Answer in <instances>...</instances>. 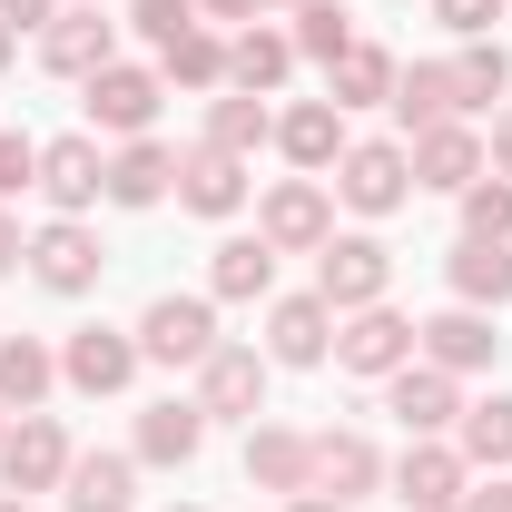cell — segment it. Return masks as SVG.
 Here are the masks:
<instances>
[{
    "mask_svg": "<svg viewBox=\"0 0 512 512\" xmlns=\"http://www.w3.org/2000/svg\"><path fill=\"white\" fill-rule=\"evenodd\" d=\"M473 453H512V404H483L473 414Z\"/></svg>",
    "mask_w": 512,
    "mask_h": 512,
    "instance_id": "cell-28",
    "label": "cell"
},
{
    "mask_svg": "<svg viewBox=\"0 0 512 512\" xmlns=\"http://www.w3.org/2000/svg\"><path fill=\"white\" fill-rule=\"evenodd\" d=\"M306 512H335V503H306Z\"/></svg>",
    "mask_w": 512,
    "mask_h": 512,
    "instance_id": "cell-43",
    "label": "cell"
},
{
    "mask_svg": "<svg viewBox=\"0 0 512 512\" xmlns=\"http://www.w3.org/2000/svg\"><path fill=\"white\" fill-rule=\"evenodd\" d=\"M148 355H168V365L178 355H207V306H178V296L148 306Z\"/></svg>",
    "mask_w": 512,
    "mask_h": 512,
    "instance_id": "cell-4",
    "label": "cell"
},
{
    "mask_svg": "<svg viewBox=\"0 0 512 512\" xmlns=\"http://www.w3.org/2000/svg\"><path fill=\"white\" fill-rule=\"evenodd\" d=\"M404 345H414V335H404V325H394V316H365V325H355V335H345V365H365V375H375V365H394Z\"/></svg>",
    "mask_w": 512,
    "mask_h": 512,
    "instance_id": "cell-10",
    "label": "cell"
},
{
    "mask_svg": "<svg viewBox=\"0 0 512 512\" xmlns=\"http://www.w3.org/2000/svg\"><path fill=\"white\" fill-rule=\"evenodd\" d=\"M40 188L60 197V207H79V197H99V148H89V138H60V148L40 158Z\"/></svg>",
    "mask_w": 512,
    "mask_h": 512,
    "instance_id": "cell-2",
    "label": "cell"
},
{
    "mask_svg": "<svg viewBox=\"0 0 512 512\" xmlns=\"http://www.w3.org/2000/svg\"><path fill=\"white\" fill-rule=\"evenodd\" d=\"M89 266H99V256H89L79 227H50V237H40V286H89Z\"/></svg>",
    "mask_w": 512,
    "mask_h": 512,
    "instance_id": "cell-6",
    "label": "cell"
},
{
    "mask_svg": "<svg viewBox=\"0 0 512 512\" xmlns=\"http://www.w3.org/2000/svg\"><path fill=\"white\" fill-rule=\"evenodd\" d=\"M89 109H99L109 128H148V109H158V89H148L138 69H99V79H89Z\"/></svg>",
    "mask_w": 512,
    "mask_h": 512,
    "instance_id": "cell-1",
    "label": "cell"
},
{
    "mask_svg": "<svg viewBox=\"0 0 512 512\" xmlns=\"http://www.w3.org/2000/svg\"><path fill=\"white\" fill-rule=\"evenodd\" d=\"M424 178H434V188H463V178H473V138H424Z\"/></svg>",
    "mask_w": 512,
    "mask_h": 512,
    "instance_id": "cell-18",
    "label": "cell"
},
{
    "mask_svg": "<svg viewBox=\"0 0 512 512\" xmlns=\"http://www.w3.org/2000/svg\"><path fill=\"white\" fill-rule=\"evenodd\" d=\"M256 473H276V483H296V473H306V453H296V444H256Z\"/></svg>",
    "mask_w": 512,
    "mask_h": 512,
    "instance_id": "cell-33",
    "label": "cell"
},
{
    "mask_svg": "<svg viewBox=\"0 0 512 512\" xmlns=\"http://www.w3.org/2000/svg\"><path fill=\"white\" fill-rule=\"evenodd\" d=\"M0 463H10V483H50V473H60V434H50V424H30V434H10Z\"/></svg>",
    "mask_w": 512,
    "mask_h": 512,
    "instance_id": "cell-9",
    "label": "cell"
},
{
    "mask_svg": "<svg viewBox=\"0 0 512 512\" xmlns=\"http://www.w3.org/2000/svg\"><path fill=\"white\" fill-rule=\"evenodd\" d=\"M158 188H168V158H158V148H128L119 168H109V197H119V207H148Z\"/></svg>",
    "mask_w": 512,
    "mask_h": 512,
    "instance_id": "cell-8",
    "label": "cell"
},
{
    "mask_svg": "<svg viewBox=\"0 0 512 512\" xmlns=\"http://www.w3.org/2000/svg\"><path fill=\"white\" fill-rule=\"evenodd\" d=\"M276 69H286V40H247V50H237V79H276Z\"/></svg>",
    "mask_w": 512,
    "mask_h": 512,
    "instance_id": "cell-30",
    "label": "cell"
},
{
    "mask_svg": "<svg viewBox=\"0 0 512 512\" xmlns=\"http://www.w3.org/2000/svg\"><path fill=\"white\" fill-rule=\"evenodd\" d=\"M40 384H50L40 345H10V355H0V394H40Z\"/></svg>",
    "mask_w": 512,
    "mask_h": 512,
    "instance_id": "cell-25",
    "label": "cell"
},
{
    "mask_svg": "<svg viewBox=\"0 0 512 512\" xmlns=\"http://www.w3.org/2000/svg\"><path fill=\"white\" fill-rule=\"evenodd\" d=\"M473 227H483V237H503V227H512V197L483 188V197H473Z\"/></svg>",
    "mask_w": 512,
    "mask_h": 512,
    "instance_id": "cell-34",
    "label": "cell"
},
{
    "mask_svg": "<svg viewBox=\"0 0 512 512\" xmlns=\"http://www.w3.org/2000/svg\"><path fill=\"white\" fill-rule=\"evenodd\" d=\"M286 148H296V158H325V148H335V109H296V119H286Z\"/></svg>",
    "mask_w": 512,
    "mask_h": 512,
    "instance_id": "cell-24",
    "label": "cell"
},
{
    "mask_svg": "<svg viewBox=\"0 0 512 512\" xmlns=\"http://www.w3.org/2000/svg\"><path fill=\"white\" fill-rule=\"evenodd\" d=\"M375 89H384V60H375V50H355V60H345V99H375Z\"/></svg>",
    "mask_w": 512,
    "mask_h": 512,
    "instance_id": "cell-32",
    "label": "cell"
},
{
    "mask_svg": "<svg viewBox=\"0 0 512 512\" xmlns=\"http://www.w3.org/2000/svg\"><path fill=\"white\" fill-rule=\"evenodd\" d=\"M10 256H20V237H10V227H0V266H10Z\"/></svg>",
    "mask_w": 512,
    "mask_h": 512,
    "instance_id": "cell-40",
    "label": "cell"
},
{
    "mask_svg": "<svg viewBox=\"0 0 512 512\" xmlns=\"http://www.w3.org/2000/svg\"><path fill=\"white\" fill-rule=\"evenodd\" d=\"M188 207H207V217H217V207H237V168H227V158H197Z\"/></svg>",
    "mask_w": 512,
    "mask_h": 512,
    "instance_id": "cell-20",
    "label": "cell"
},
{
    "mask_svg": "<svg viewBox=\"0 0 512 512\" xmlns=\"http://www.w3.org/2000/svg\"><path fill=\"white\" fill-rule=\"evenodd\" d=\"M109 60V20H60L50 30V69H99Z\"/></svg>",
    "mask_w": 512,
    "mask_h": 512,
    "instance_id": "cell-7",
    "label": "cell"
},
{
    "mask_svg": "<svg viewBox=\"0 0 512 512\" xmlns=\"http://www.w3.org/2000/svg\"><path fill=\"white\" fill-rule=\"evenodd\" d=\"M306 50H345V20L335 10H306Z\"/></svg>",
    "mask_w": 512,
    "mask_h": 512,
    "instance_id": "cell-37",
    "label": "cell"
},
{
    "mask_svg": "<svg viewBox=\"0 0 512 512\" xmlns=\"http://www.w3.org/2000/svg\"><path fill=\"white\" fill-rule=\"evenodd\" d=\"M30 168H40V158H30L20 138H0V188H30Z\"/></svg>",
    "mask_w": 512,
    "mask_h": 512,
    "instance_id": "cell-36",
    "label": "cell"
},
{
    "mask_svg": "<svg viewBox=\"0 0 512 512\" xmlns=\"http://www.w3.org/2000/svg\"><path fill=\"white\" fill-rule=\"evenodd\" d=\"M444 20H453V30H483V20H493V0H444Z\"/></svg>",
    "mask_w": 512,
    "mask_h": 512,
    "instance_id": "cell-38",
    "label": "cell"
},
{
    "mask_svg": "<svg viewBox=\"0 0 512 512\" xmlns=\"http://www.w3.org/2000/svg\"><path fill=\"white\" fill-rule=\"evenodd\" d=\"M148 453H197V414H188V404L148 414Z\"/></svg>",
    "mask_w": 512,
    "mask_h": 512,
    "instance_id": "cell-23",
    "label": "cell"
},
{
    "mask_svg": "<svg viewBox=\"0 0 512 512\" xmlns=\"http://www.w3.org/2000/svg\"><path fill=\"white\" fill-rule=\"evenodd\" d=\"M503 158H512V128H503Z\"/></svg>",
    "mask_w": 512,
    "mask_h": 512,
    "instance_id": "cell-42",
    "label": "cell"
},
{
    "mask_svg": "<svg viewBox=\"0 0 512 512\" xmlns=\"http://www.w3.org/2000/svg\"><path fill=\"white\" fill-rule=\"evenodd\" d=\"M256 128H266V119H256V109H217V148H247Z\"/></svg>",
    "mask_w": 512,
    "mask_h": 512,
    "instance_id": "cell-35",
    "label": "cell"
},
{
    "mask_svg": "<svg viewBox=\"0 0 512 512\" xmlns=\"http://www.w3.org/2000/svg\"><path fill=\"white\" fill-rule=\"evenodd\" d=\"M316 463H325V483H365V473H375V463H365V444H325Z\"/></svg>",
    "mask_w": 512,
    "mask_h": 512,
    "instance_id": "cell-31",
    "label": "cell"
},
{
    "mask_svg": "<svg viewBox=\"0 0 512 512\" xmlns=\"http://www.w3.org/2000/svg\"><path fill=\"white\" fill-rule=\"evenodd\" d=\"M345 197H355V207H394V197H404V158H394V148H355V158H345Z\"/></svg>",
    "mask_w": 512,
    "mask_h": 512,
    "instance_id": "cell-5",
    "label": "cell"
},
{
    "mask_svg": "<svg viewBox=\"0 0 512 512\" xmlns=\"http://www.w3.org/2000/svg\"><path fill=\"white\" fill-rule=\"evenodd\" d=\"M247 394H256V365H247V355H217V365H207V404H217V414L247 404Z\"/></svg>",
    "mask_w": 512,
    "mask_h": 512,
    "instance_id": "cell-21",
    "label": "cell"
},
{
    "mask_svg": "<svg viewBox=\"0 0 512 512\" xmlns=\"http://www.w3.org/2000/svg\"><path fill=\"white\" fill-rule=\"evenodd\" d=\"M434 355H444V365H483V355H493V335H483L473 316H444V325H434Z\"/></svg>",
    "mask_w": 512,
    "mask_h": 512,
    "instance_id": "cell-19",
    "label": "cell"
},
{
    "mask_svg": "<svg viewBox=\"0 0 512 512\" xmlns=\"http://www.w3.org/2000/svg\"><path fill=\"white\" fill-rule=\"evenodd\" d=\"M168 69H178V79H217V50H207V40H168Z\"/></svg>",
    "mask_w": 512,
    "mask_h": 512,
    "instance_id": "cell-29",
    "label": "cell"
},
{
    "mask_svg": "<svg viewBox=\"0 0 512 512\" xmlns=\"http://www.w3.org/2000/svg\"><path fill=\"white\" fill-rule=\"evenodd\" d=\"M276 355H286V365L325 355V306H286V316H276Z\"/></svg>",
    "mask_w": 512,
    "mask_h": 512,
    "instance_id": "cell-14",
    "label": "cell"
},
{
    "mask_svg": "<svg viewBox=\"0 0 512 512\" xmlns=\"http://www.w3.org/2000/svg\"><path fill=\"white\" fill-rule=\"evenodd\" d=\"M453 89H463V109H473V99H493V89H503V60H483V50H473V60L453 69Z\"/></svg>",
    "mask_w": 512,
    "mask_h": 512,
    "instance_id": "cell-27",
    "label": "cell"
},
{
    "mask_svg": "<svg viewBox=\"0 0 512 512\" xmlns=\"http://www.w3.org/2000/svg\"><path fill=\"white\" fill-rule=\"evenodd\" d=\"M394 414H404V424H444V414H453V394H444L434 375H404V384H394Z\"/></svg>",
    "mask_w": 512,
    "mask_h": 512,
    "instance_id": "cell-17",
    "label": "cell"
},
{
    "mask_svg": "<svg viewBox=\"0 0 512 512\" xmlns=\"http://www.w3.org/2000/svg\"><path fill=\"white\" fill-rule=\"evenodd\" d=\"M266 227H276V237H286V247H296V237H316V227H325V207H316V188H286V197H276V207H266Z\"/></svg>",
    "mask_w": 512,
    "mask_h": 512,
    "instance_id": "cell-16",
    "label": "cell"
},
{
    "mask_svg": "<svg viewBox=\"0 0 512 512\" xmlns=\"http://www.w3.org/2000/svg\"><path fill=\"white\" fill-rule=\"evenodd\" d=\"M217 286H227V296H256V286H266V247H227L217 256Z\"/></svg>",
    "mask_w": 512,
    "mask_h": 512,
    "instance_id": "cell-22",
    "label": "cell"
},
{
    "mask_svg": "<svg viewBox=\"0 0 512 512\" xmlns=\"http://www.w3.org/2000/svg\"><path fill=\"white\" fill-rule=\"evenodd\" d=\"M69 375L79 384H128V345L119 335H79V345H69Z\"/></svg>",
    "mask_w": 512,
    "mask_h": 512,
    "instance_id": "cell-12",
    "label": "cell"
},
{
    "mask_svg": "<svg viewBox=\"0 0 512 512\" xmlns=\"http://www.w3.org/2000/svg\"><path fill=\"white\" fill-rule=\"evenodd\" d=\"M473 512H512V493H473Z\"/></svg>",
    "mask_w": 512,
    "mask_h": 512,
    "instance_id": "cell-39",
    "label": "cell"
},
{
    "mask_svg": "<svg viewBox=\"0 0 512 512\" xmlns=\"http://www.w3.org/2000/svg\"><path fill=\"white\" fill-rule=\"evenodd\" d=\"M453 276H463V296H512V256L493 247V237H473V247H463V266H453Z\"/></svg>",
    "mask_w": 512,
    "mask_h": 512,
    "instance_id": "cell-11",
    "label": "cell"
},
{
    "mask_svg": "<svg viewBox=\"0 0 512 512\" xmlns=\"http://www.w3.org/2000/svg\"><path fill=\"white\" fill-rule=\"evenodd\" d=\"M404 503H414V512L453 503V453H414V463H404Z\"/></svg>",
    "mask_w": 512,
    "mask_h": 512,
    "instance_id": "cell-13",
    "label": "cell"
},
{
    "mask_svg": "<svg viewBox=\"0 0 512 512\" xmlns=\"http://www.w3.org/2000/svg\"><path fill=\"white\" fill-rule=\"evenodd\" d=\"M0 512H20V503H0Z\"/></svg>",
    "mask_w": 512,
    "mask_h": 512,
    "instance_id": "cell-44",
    "label": "cell"
},
{
    "mask_svg": "<svg viewBox=\"0 0 512 512\" xmlns=\"http://www.w3.org/2000/svg\"><path fill=\"white\" fill-rule=\"evenodd\" d=\"M0 50H10V40H0Z\"/></svg>",
    "mask_w": 512,
    "mask_h": 512,
    "instance_id": "cell-45",
    "label": "cell"
},
{
    "mask_svg": "<svg viewBox=\"0 0 512 512\" xmlns=\"http://www.w3.org/2000/svg\"><path fill=\"white\" fill-rule=\"evenodd\" d=\"M375 286H384V247H365V237H355V247L325 256V296H335V306H365Z\"/></svg>",
    "mask_w": 512,
    "mask_h": 512,
    "instance_id": "cell-3",
    "label": "cell"
},
{
    "mask_svg": "<svg viewBox=\"0 0 512 512\" xmlns=\"http://www.w3.org/2000/svg\"><path fill=\"white\" fill-rule=\"evenodd\" d=\"M188 0H138V30H148V40H188Z\"/></svg>",
    "mask_w": 512,
    "mask_h": 512,
    "instance_id": "cell-26",
    "label": "cell"
},
{
    "mask_svg": "<svg viewBox=\"0 0 512 512\" xmlns=\"http://www.w3.org/2000/svg\"><path fill=\"white\" fill-rule=\"evenodd\" d=\"M79 512H119L128 503V463H79V493H69Z\"/></svg>",
    "mask_w": 512,
    "mask_h": 512,
    "instance_id": "cell-15",
    "label": "cell"
},
{
    "mask_svg": "<svg viewBox=\"0 0 512 512\" xmlns=\"http://www.w3.org/2000/svg\"><path fill=\"white\" fill-rule=\"evenodd\" d=\"M30 10H40V0H10V20H30Z\"/></svg>",
    "mask_w": 512,
    "mask_h": 512,
    "instance_id": "cell-41",
    "label": "cell"
}]
</instances>
